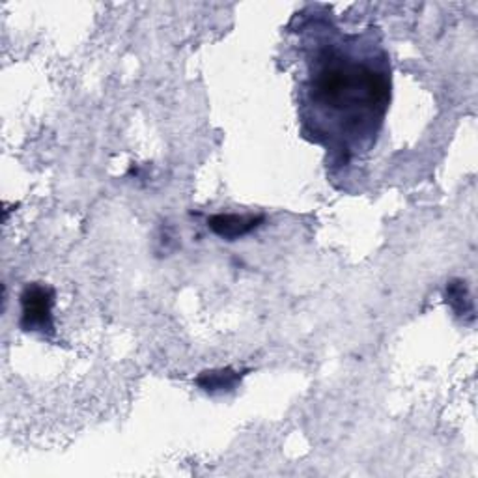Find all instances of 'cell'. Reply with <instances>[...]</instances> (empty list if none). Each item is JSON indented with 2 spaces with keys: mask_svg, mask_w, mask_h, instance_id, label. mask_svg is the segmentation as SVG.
Instances as JSON below:
<instances>
[{
  "mask_svg": "<svg viewBox=\"0 0 478 478\" xmlns=\"http://www.w3.org/2000/svg\"><path fill=\"white\" fill-rule=\"evenodd\" d=\"M390 96V79L382 66L351 58L332 47L314 62L310 99L329 116L342 120L340 128L353 135L373 133L382 122Z\"/></svg>",
  "mask_w": 478,
  "mask_h": 478,
  "instance_id": "1",
  "label": "cell"
},
{
  "mask_svg": "<svg viewBox=\"0 0 478 478\" xmlns=\"http://www.w3.org/2000/svg\"><path fill=\"white\" fill-rule=\"evenodd\" d=\"M23 316H21V327L25 331H38L44 335H53V305H55V289L44 284H30L25 288L23 296Z\"/></svg>",
  "mask_w": 478,
  "mask_h": 478,
  "instance_id": "2",
  "label": "cell"
},
{
  "mask_svg": "<svg viewBox=\"0 0 478 478\" xmlns=\"http://www.w3.org/2000/svg\"><path fill=\"white\" fill-rule=\"evenodd\" d=\"M264 217H253V215H214L210 221L212 231L228 239V241H236L238 238L247 236L248 232H253L255 228L260 226Z\"/></svg>",
  "mask_w": 478,
  "mask_h": 478,
  "instance_id": "3",
  "label": "cell"
},
{
  "mask_svg": "<svg viewBox=\"0 0 478 478\" xmlns=\"http://www.w3.org/2000/svg\"><path fill=\"white\" fill-rule=\"evenodd\" d=\"M238 382H239V376L231 368L204 372V373H200L198 380H197V383L210 394L232 390L238 385Z\"/></svg>",
  "mask_w": 478,
  "mask_h": 478,
  "instance_id": "4",
  "label": "cell"
},
{
  "mask_svg": "<svg viewBox=\"0 0 478 478\" xmlns=\"http://www.w3.org/2000/svg\"><path fill=\"white\" fill-rule=\"evenodd\" d=\"M447 298L449 303L452 305V308L456 310L458 314H465V313H473V305H471V298L467 294V286L462 281H454L452 284H449L447 288Z\"/></svg>",
  "mask_w": 478,
  "mask_h": 478,
  "instance_id": "5",
  "label": "cell"
}]
</instances>
